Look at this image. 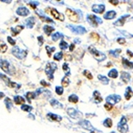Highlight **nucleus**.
Masks as SVG:
<instances>
[{"instance_id": "1", "label": "nucleus", "mask_w": 133, "mask_h": 133, "mask_svg": "<svg viewBox=\"0 0 133 133\" xmlns=\"http://www.w3.org/2000/svg\"><path fill=\"white\" fill-rule=\"evenodd\" d=\"M0 67L5 73H11L12 74V73H14V71H15L13 66L6 60H0Z\"/></svg>"}, {"instance_id": "2", "label": "nucleus", "mask_w": 133, "mask_h": 133, "mask_svg": "<svg viewBox=\"0 0 133 133\" xmlns=\"http://www.w3.org/2000/svg\"><path fill=\"white\" fill-rule=\"evenodd\" d=\"M88 50H89V52L92 54V56H93L98 61H101V60H105V58H106L105 55H104L103 53L100 52L99 50H97L94 47L89 46L88 47Z\"/></svg>"}, {"instance_id": "3", "label": "nucleus", "mask_w": 133, "mask_h": 133, "mask_svg": "<svg viewBox=\"0 0 133 133\" xmlns=\"http://www.w3.org/2000/svg\"><path fill=\"white\" fill-rule=\"evenodd\" d=\"M87 19L89 24L92 25V26H94V27H97L99 24L102 23V21L101 20V18L97 17L95 15H92V14H88L87 16Z\"/></svg>"}, {"instance_id": "4", "label": "nucleus", "mask_w": 133, "mask_h": 133, "mask_svg": "<svg viewBox=\"0 0 133 133\" xmlns=\"http://www.w3.org/2000/svg\"><path fill=\"white\" fill-rule=\"evenodd\" d=\"M117 129L119 130L121 133H127L129 130V126L127 123V119L125 116H122V118L120 120V122L117 125Z\"/></svg>"}, {"instance_id": "5", "label": "nucleus", "mask_w": 133, "mask_h": 133, "mask_svg": "<svg viewBox=\"0 0 133 133\" xmlns=\"http://www.w3.org/2000/svg\"><path fill=\"white\" fill-rule=\"evenodd\" d=\"M57 69V65L55 63H52V62H48V65H47V69H46V73L48 74V76L49 77L50 80L53 79V73L55 72V70Z\"/></svg>"}, {"instance_id": "6", "label": "nucleus", "mask_w": 133, "mask_h": 133, "mask_svg": "<svg viewBox=\"0 0 133 133\" xmlns=\"http://www.w3.org/2000/svg\"><path fill=\"white\" fill-rule=\"evenodd\" d=\"M12 54H13L16 58H18V59H23V58H25L26 55H27V51L25 50H22V49H20L19 48H14L13 49H12Z\"/></svg>"}, {"instance_id": "7", "label": "nucleus", "mask_w": 133, "mask_h": 133, "mask_svg": "<svg viewBox=\"0 0 133 133\" xmlns=\"http://www.w3.org/2000/svg\"><path fill=\"white\" fill-rule=\"evenodd\" d=\"M120 101H121V97L119 95H117V94H112V95L106 98V101H107L106 103H110L112 105L119 102Z\"/></svg>"}, {"instance_id": "8", "label": "nucleus", "mask_w": 133, "mask_h": 133, "mask_svg": "<svg viewBox=\"0 0 133 133\" xmlns=\"http://www.w3.org/2000/svg\"><path fill=\"white\" fill-rule=\"evenodd\" d=\"M48 10H49L50 14L55 19H58V20H60V21H63V20H64V16L61 13H60V12L56 9H54V8H48V9H47V11H48Z\"/></svg>"}, {"instance_id": "9", "label": "nucleus", "mask_w": 133, "mask_h": 133, "mask_svg": "<svg viewBox=\"0 0 133 133\" xmlns=\"http://www.w3.org/2000/svg\"><path fill=\"white\" fill-rule=\"evenodd\" d=\"M68 28L73 33V34H78V35H83L87 32L86 28L83 26H73V25H68Z\"/></svg>"}, {"instance_id": "10", "label": "nucleus", "mask_w": 133, "mask_h": 133, "mask_svg": "<svg viewBox=\"0 0 133 133\" xmlns=\"http://www.w3.org/2000/svg\"><path fill=\"white\" fill-rule=\"evenodd\" d=\"M66 14H67V16L70 18V20L73 21V22H77L78 20H79V17H78L77 13L74 12L72 9H66Z\"/></svg>"}, {"instance_id": "11", "label": "nucleus", "mask_w": 133, "mask_h": 133, "mask_svg": "<svg viewBox=\"0 0 133 133\" xmlns=\"http://www.w3.org/2000/svg\"><path fill=\"white\" fill-rule=\"evenodd\" d=\"M67 113L69 114V115L71 116V117H73V118H79L80 116H81V113L80 112H78L76 109H74V108H69L68 110H67Z\"/></svg>"}, {"instance_id": "12", "label": "nucleus", "mask_w": 133, "mask_h": 133, "mask_svg": "<svg viewBox=\"0 0 133 133\" xmlns=\"http://www.w3.org/2000/svg\"><path fill=\"white\" fill-rule=\"evenodd\" d=\"M105 9V6L103 4H95L92 6V11H94L95 13H102Z\"/></svg>"}, {"instance_id": "13", "label": "nucleus", "mask_w": 133, "mask_h": 133, "mask_svg": "<svg viewBox=\"0 0 133 133\" xmlns=\"http://www.w3.org/2000/svg\"><path fill=\"white\" fill-rule=\"evenodd\" d=\"M79 124H80V126H82L84 129H87V130H91L92 132L95 130V129L92 127L91 124L89 123V121H87V120H83V121H81Z\"/></svg>"}, {"instance_id": "14", "label": "nucleus", "mask_w": 133, "mask_h": 133, "mask_svg": "<svg viewBox=\"0 0 133 133\" xmlns=\"http://www.w3.org/2000/svg\"><path fill=\"white\" fill-rule=\"evenodd\" d=\"M0 77L2 78V79L4 80L5 82L7 83V85H8V86H9V87H17V86H18V85H17L16 83L11 82V81L9 80V78L7 77L6 75H4V74H1V73H0ZM18 87H19V86H18Z\"/></svg>"}, {"instance_id": "15", "label": "nucleus", "mask_w": 133, "mask_h": 133, "mask_svg": "<svg viewBox=\"0 0 133 133\" xmlns=\"http://www.w3.org/2000/svg\"><path fill=\"white\" fill-rule=\"evenodd\" d=\"M16 12H17V14L20 15V16H27V15L30 14V11H29L25 7H21V8H19Z\"/></svg>"}, {"instance_id": "16", "label": "nucleus", "mask_w": 133, "mask_h": 133, "mask_svg": "<svg viewBox=\"0 0 133 133\" xmlns=\"http://www.w3.org/2000/svg\"><path fill=\"white\" fill-rule=\"evenodd\" d=\"M129 15H124V16H122L120 19H118L116 22L115 23V26H123L124 25V23H125V21L127 20V18H129Z\"/></svg>"}, {"instance_id": "17", "label": "nucleus", "mask_w": 133, "mask_h": 133, "mask_svg": "<svg viewBox=\"0 0 133 133\" xmlns=\"http://www.w3.org/2000/svg\"><path fill=\"white\" fill-rule=\"evenodd\" d=\"M23 29V26L22 25H18V26H15V27L11 28V33H12V36H17L18 34H20V32Z\"/></svg>"}, {"instance_id": "18", "label": "nucleus", "mask_w": 133, "mask_h": 133, "mask_svg": "<svg viewBox=\"0 0 133 133\" xmlns=\"http://www.w3.org/2000/svg\"><path fill=\"white\" fill-rule=\"evenodd\" d=\"M36 23V20L34 17H31V18H28L26 21H25V25L27 26V28H32L34 26V24Z\"/></svg>"}, {"instance_id": "19", "label": "nucleus", "mask_w": 133, "mask_h": 133, "mask_svg": "<svg viewBox=\"0 0 133 133\" xmlns=\"http://www.w3.org/2000/svg\"><path fill=\"white\" fill-rule=\"evenodd\" d=\"M132 97V88L130 87H128L126 88V92H125V98L126 100H130Z\"/></svg>"}, {"instance_id": "20", "label": "nucleus", "mask_w": 133, "mask_h": 133, "mask_svg": "<svg viewBox=\"0 0 133 133\" xmlns=\"http://www.w3.org/2000/svg\"><path fill=\"white\" fill-rule=\"evenodd\" d=\"M116 16V13L114 10H110V11H107V13L104 15V19H107V20H112L114 19Z\"/></svg>"}, {"instance_id": "21", "label": "nucleus", "mask_w": 133, "mask_h": 133, "mask_svg": "<svg viewBox=\"0 0 133 133\" xmlns=\"http://www.w3.org/2000/svg\"><path fill=\"white\" fill-rule=\"evenodd\" d=\"M48 117L50 120H55V121H58V122H60V120H61V116H60V115H54V114H51V113L48 114Z\"/></svg>"}, {"instance_id": "22", "label": "nucleus", "mask_w": 133, "mask_h": 133, "mask_svg": "<svg viewBox=\"0 0 133 133\" xmlns=\"http://www.w3.org/2000/svg\"><path fill=\"white\" fill-rule=\"evenodd\" d=\"M121 79L124 81L125 83H128L130 80V74L127 72H123L121 73Z\"/></svg>"}, {"instance_id": "23", "label": "nucleus", "mask_w": 133, "mask_h": 133, "mask_svg": "<svg viewBox=\"0 0 133 133\" xmlns=\"http://www.w3.org/2000/svg\"><path fill=\"white\" fill-rule=\"evenodd\" d=\"M43 30H44V32L46 33L48 36H49L51 33L54 31V27H52V26H49V25H46V26H44Z\"/></svg>"}, {"instance_id": "24", "label": "nucleus", "mask_w": 133, "mask_h": 133, "mask_svg": "<svg viewBox=\"0 0 133 133\" xmlns=\"http://www.w3.org/2000/svg\"><path fill=\"white\" fill-rule=\"evenodd\" d=\"M14 102L17 104H23L25 102V100L21 96H15L14 97Z\"/></svg>"}, {"instance_id": "25", "label": "nucleus", "mask_w": 133, "mask_h": 133, "mask_svg": "<svg viewBox=\"0 0 133 133\" xmlns=\"http://www.w3.org/2000/svg\"><path fill=\"white\" fill-rule=\"evenodd\" d=\"M37 14L40 16V18L42 19V21H44V22H47V23H54V22H53L51 19H49L48 17H46V16H44V15H43L41 12L37 11Z\"/></svg>"}, {"instance_id": "26", "label": "nucleus", "mask_w": 133, "mask_h": 133, "mask_svg": "<svg viewBox=\"0 0 133 133\" xmlns=\"http://www.w3.org/2000/svg\"><path fill=\"white\" fill-rule=\"evenodd\" d=\"M108 76L111 78H116L118 76V72H117V70H115V69L111 70L110 72L108 73Z\"/></svg>"}, {"instance_id": "27", "label": "nucleus", "mask_w": 133, "mask_h": 133, "mask_svg": "<svg viewBox=\"0 0 133 133\" xmlns=\"http://www.w3.org/2000/svg\"><path fill=\"white\" fill-rule=\"evenodd\" d=\"M50 104L53 107H55V108H61L62 107V104L59 101H57V100H51Z\"/></svg>"}, {"instance_id": "28", "label": "nucleus", "mask_w": 133, "mask_h": 133, "mask_svg": "<svg viewBox=\"0 0 133 133\" xmlns=\"http://www.w3.org/2000/svg\"><path fill=\"white\" fill-rule=\"evenodd\" d=\"M93 96L95 98V101H96L97 103H99V102H101V101H102V99H101V95H100L99 91L95 90L94 93H93Z\"/></svg>"}, {"instance_id": "29", "label": "nucleus", "mask_w": 133, "mask_h": 133, "mask_svg": "<svg viewBox=\"0 0 133 133\" xmlns=\"http://www.w3.org/2000/svg\"><path fill=\"white\" fill-rule=\"evenodd\" d=\"M68 100L70 102H73V103H77L78 101V97L75 95V94H72V95H70L68 98Z\"/></svg>"}, {"instance_id": "30", "label": "nucleus", "mask_w": 133, "mask_h": 133, "mask_svg": "<svg viewBox=\"0 0 133 133\" xmlns=\"http://www.w3.org/2000/svg\"><path fill=\"white\" fill-rule=\"evenodd\" d=\"M98 78H99V80H100V81H101V82H102V84H104V85H107V84L109 83V79L106 77V76H104V75H101V74H100V75L98 76Z\"/></svg>"}, {"instance_id": "31", "label": "nucleus", "mask_w": 133, "mask_h": 133, "mask_svg": "<svg viewBox=\"0 0 133 133\" xmlns=\"http://www.w3.org/2000/svg\"><path fill=\"white\" fill-rule=\"evenodd\" d=\"M61 37H63V35L59 32H57L55 33L54 35H52V40H53V41H57L58 39H60Z\"/></svg>"}, {"instance_id": "32", "label": "nucleus", "mask_w": 133, "mask_h": 133, "mask_svg": "<svg viewBox=\"0 0 133 133\" xmlns=\"http://www.w3.org/2000/svg\"><path fill=\"white\" fill-rule=\"evenodd\" d=\"M122 60H123V65H124L125 67H127V68H132V62H130L129 60H128L127 59H125V58H123L122 59Z\"/></svg>"}, {"instance_id": "33", "label": "nucleus", "mask_w": 133, "mask_h": 133, "mask_svg": "<svg viewBox=\"0 0 133 133\" xmlns=\"http://www.w3.org/2000/svg\"><path fill=\"white\" fill-rule=\"evenodd\" d=\"M120 52H121V49H120V48H117V49H115V50H110L109 51V54H110L111 56H113V57H118Z\"/></svg>"}, {"instance_id": "34", "label": "nucleus", "mask_w": 133, "mask_h": 133, "mask_svg": "<svg viewBox=\"0 0 133 133\" xmlns=\"http://www.w3.org/2000/svg\"><path fill=\"white\" fill-rule=\"evenodd\" d=\"M103 126L106 127V128H111V127L113 126L112 119H110V118H106V119L103 121Z\"/></svg>"}, {"instance_id": "35", "label": "nucleus", "mask_w": 133, "mask_h": 133, "mask_svg": "<svg viewBox=\"0 0 133 133\" xmlns=\"http://www.w3.org/2000/svg\"><path fill=\"white\" fill-rule=\"evenodd\" d=\"M7 49H8V47H7V45H6L3 41H0V52H1V53L6 52V51H7Z\"/></svg>"}, {"instance_id": "36", "label": "nucleus", "mask_w": 133, "mask_h": 133, "mask_svg": "<svg viewBox=\"0 0 133 133\" xmlns=\"http://www.w3.org/2000/svg\"><path fill=\"white\" fill-rule=\"evenodd\" d=\"M5 104L7 106L8 110L10 111V109L12 108V103H11V101L9 100V98H6V99H5Z\"/></svg>"}, {"instance_id": "37", "label": "nucleus", "mask_w": 133, "mask_h": 133, "mask_svg": "<svg viewBox=\"0 0 133 133\" xmlns=\"http://www.w3.org/2000/svg\"><path fill=\"white\" fill-rule=\"evenodd\" d=\"M35 97H36V95H35L34 92H28L27 94H26V99H27L28 101H32V100Z\"/></svg>"}, {"instance_id": "38", "label": "nucleus", "mask_w": 133, "mask_h": 133, "mask_svg": "<svg viewBox=\"0 0 133 133\" xmlns=\"http://www.w3.org/2000/svg\"><path fill=\"white\" fill-rule=\"evenodd\" d=\"M63 57V53L62 52H58L54 55V60H60Z\"/></svg>"}, {"instance_id": "39", "label": "nucleus", "mask_w": 133, "mask_h": 133, "mask_svg": "<svg viewBox=\"0 0 133 133\" xmlns=\"http://www.w3.org/2000/svg\"><path fill=\"white\" fill-rule=\"evenodd\" d=\"M62 69L64 70V73L66 75H69V74H70V69H69V66L67 63H63V65H62Z\"/></svg>"}, {"instance_id": "40", "label": "nucleus", "mask_w": 133, "mask_h": 133, "mask_svg": "<svg viewBox=\"0 0 133 133\" xmlns=\"http://www.w3.org/2000/svg\"><path fill=\"white\" fill-rule=\"evenodd\" d=\"M69 78L67 77V76H65V77L62 78V80H61V83H62V86L63 87H68L69 85Z\"/></svg>"}, {"instance_id": "41", "label": "nucleus", "mask_w": 133, "mask_h": 133, "mask_svg": "<svg viewBox=\"0 0 133 133\" xmlns=\"http://www.w3.org/2000/svg\"><path fill=\"white\" fill-rule=\"evenodd\" d=\"M55 90H56V93H57L58 95H61V94L63 93V88H62V87H60V86H57Z\"/></svg>"}, {"instance_id": "42", "label": "nucleus", "mask_w": 133, "mask_h": 133, "mask_svg": "<svg viewBox=\"0 0 133 133\" xmlns=\"http://www.w3.org/2000/svg\"><path fill=\"white\" fill-rule=\"evenodd\" d=\"M60 47L61 49H66V48H68V44L66 43L65 41H61L60 43Z\"/></svg>"}, {"instance_id": "43", "label": "nucleus", "mask_w": 133, "mask_h": 133, "mask_svg": "<svg viewBox=\"0 0 133 133\" xmlns=\"http://www.w3.org/2000/svg\"><path fill=\"white\" fill-rule=\"evenodd\" d=\"M46 48H47V52H48V56H50L51 53H52L53 51H55V48H50V47L47 46Z\"/></svg>"}, {"instance_id": "44", "label": "nucleus", "mask_w": 133, "mask_h": 133, "mask_svg": "<svg viewBox=\"0 0 133 133\" xmlns=\"http://www.w3.org/2000/svg\"><path fill=\"white\" fill-rule=\"evenodd\" d=\"M32 107L29 105H23L22 106V110L23 111H26V112H31L32 111Z\"/></svg>"}, {"instance_id": "45", "label": "nucleus", "mask_w": 133, "mask_h": 133, "mask_svg": "<svg viewBox=\"0 0 133 133\" xmlns=\"http://www.w3.org/2000/svg\"><path fill=\"white\" fill-rule=\"evenodd\" d=\"M83 74H84V75H86L88 79H92V78H93L92 77V74L89 73V71H87V70H85V71L83 72Z\"/></svg>"}, {"instance_id": "46", "label": "nucleus", "mask_w": 133, "mask_h": 133, "mask_svg": "<svg viewBox=\"0 0 133 133\" xmlns=\"http://www.w3.org/2000/svg\"><path fill=\"white\" fill-rule=\"evenodd\" d=\"M37 39H38V44H39V46L41 47L42 45H43V43H44V38H43L42 36H40L37 37Z\"/></svg>"}, {"instance_id": "47", "label": "nucleus", "mask_w": 133, "mask_h": 133, "mask_svg": "<svg viewBox=\"0 0 133 133\" xmlns=\"http://www.w3.org/2000/svg\"><path fill=\"white\" fill-rule=\"evenodd\" d=\"M38 4H39L38 2H36V1H34V2H30V4H29V5L32 7L33 9H36L37 6H38Z\"/></svg>"}, {"instance_id": "48", "label": "nucleus", "mask_w": 133, "mask_h": 133, "mask_svg": "<svg viewBox=\"0 0 133 133\" xmlns=\"http://www.w3.org/2000/svg\"><path fill=\"white\" fill-rule=\"evenodd\" d=\"M91 37L92 38H94L96 41H98V40L100 39V36H98V34H96V33H91Z\"/></svg>"}, {"instance_id": "49", "label": "nucleus", "mask_w": 133, "mask_h": 133, "mask_svg": "<svg viewBox=\"0 0 133 133\" xmlns=\"http://www.w3.org/2000/svg\"><path fill=\"white\" fill-rule=\"evenodd\" d=\"M104 107H105L106 110L110 111V110H112V108H113V105H112V104H110V103H105Z\"/></svg>"}, {"instance_id": "50", "label": "nucleus", "mask_w": 133, "mask_h": 133, "mask_svg": "<svg viewBox=\"0 0 133 133\" xmlns=\"http://www.w3.org/2000/svg\"><path fill=\"white\" fill-rule=\"evenodd\" d=\"M8 41H9V43L11 44V45H13V46H14V45H15V44H16V42L14 41L13 39H12V38H11V37H10V36L8 37Z\"/></svg>"}, {"instance_id": "51", "label": "nucleus", "mask_w": 133, "mask_h": 133, "mask_svg": "<svg viewBox=\"0 0 133 133\" xmlns=\"http://www.w3.org/2000/svg\"><path fill=\"white\" fill-rule=\"evenodd\" d=\"M117 42H118L119 44H126L125 38H118V39H117Z\"/></svg>"}, {"instance_id": "52", "label": "nucleus", "mask_w": 133, "mask_h": 133, "mask_svg": "<svg viewBox=\"0 0 133 133\" xmlns=\"http://www.w3.org/2000/svg\"><path fill=\"white\" fill-rule=\"evenodd\" d=\"M41 84L43 85V86H45V87H48V86H49V84H48V83H47L46 81H44V80H42V81H41Z\"/></svg>"}, {"instance_id": "53", "label": "nucleus", "mask_w": 133, "mask_h": 133, "mask_svg": "<svg viewBox=\"0 0 133 133\" xmlns=\"http://www.w3.org/2000/svg\"><path fill=\"white\" fill-rule=\"evenodd\" d=\"M110 3H112L113 5H117L118 1H110Z\"/></svg>"}, {"instance_id": "54", "label": "nucleus", "mask_w": 133, "mask_h": 133, "mask_svg": "<svg viewBox=\"0 0 133 133\" xmlns=\"http://www.w3.org/2000/svg\"><path fill=\"white\" fill-rule=\"evenodd\" d=\"M73 48H74V45L72 44V45L70 46V50H73Z\"/></svg>"}, {"instance_id": "55", "label": "nucleus", "mask_w": 133, "mask_h": 133, "mask_svg": "<svg viewBox=\"0 0 133 133\" xmlns=\"http://www.w3.org/2000/svg\"><path fill=\"white\" fill-rule=\"evenodd\" d=\"M3 97H4V93L0 92V99H1V98H3Z\"/></svg>"}, {"instance_id": "56", "label": "nucleus", "mask_w": 133, "mask_h": 133, "mask_svg": "<svg viewBox=\"0 0 133 133\" xmlns=\"http://www.w3.org/2000/svg\"><path fill=\"white\" fill-rule=\"evenodd\" d=\"M111 133H115V132H111Z\"/></svg>"}, {"instance_id": "57", "label": "nucleus", "mask_w": 133, "mask_h": 133, "mask_svg": "<svg viewBox=\"0 0 133 133\" xmlns=\"http://www.w3.org/2000/svg\"><path fill=\"white\" fill-rule=\"evenodd\" d=\"M91 133H94V131H93V132H91Z\"/></svg>"}]
</instances>
